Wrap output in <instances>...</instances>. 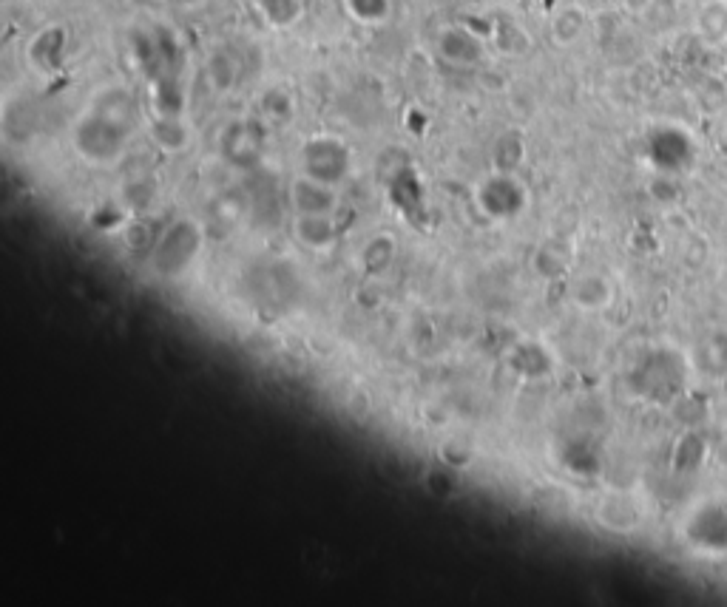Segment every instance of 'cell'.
<instances>
[{
    "label": "cell",
    "mask_w": 727,
    "mask_h": 607,
    "mask_svg": "<svg viewBox=\"0 0 727 607\" xmlns=\"http://www.w3.org/2000/svg\"><path fill=\"white\" fill-rule=\"evenodd\" d=\"M571 301L586 313H597L614 301V287L605 276H583L571 284Z\"/></svg>",
    "instance_id": "obj_13"
},
{
    "label": "cell",
    "mask_w": 727,
    "mask_h": 607,
    "mask_svg": "<svg viewBox=\"0 0 727 607\" xmlns=\"http://www.w3.org/2000/svg\"><path fill=\"white\" fill-rule=\"evenodd\" d=\"M290 208L293 216H333L338 208V188L321 185L310 176H299L290 185Z\"/></svg>",
    "instance_id": "obj_8"
},
{
    "label": "cell",
    "mask_w": 727,
    "mask_h": 607,
    "mask_svg": "<svg viewBox=\"0 0 727 607\" xmlns=\"http://www.w3.org/2000/svg\"><path fill=\"white\" fill-rule=\"evenodd\" d=\"M151 137L165 154H179L188 148L191 131L182 122V114H157V120L151 122Z\"/></svg>",
    "instance_id": "obj_15"
},
{
    "label": "cell",
    "mask_w": 727,
    "mask_h": 607,
    "mask_svg": "<svg viewBox=\"0 0 727 607\" xmlns=\"http://www.w3.org/2000/svg\"><path fill=\"white\" fill-rule=\"evenodd\" d=\"M299 162H302L304 176L316 179L321 185H330V188H341L353 171V154H350L347 142L333 134H316L307 139L299 151Z\"/></svg>",
    "instance_id": "obj_4"
},
{
    "label": "cell",
    "mask_w": 727,
    "mask_h": 607,
    "mask_svg": "<svg viewBox=\"0 0 727 607\" xmlns=\"http://www.w3.org/2000/svg\"><path fill=\"white\" fill-rule=\"evenodd\" d=\"M344 12L361 26H384L392 15V0H344Z\"/></svg>",
    "instance_id": "obj_19"
},
{
    "label": "cell",
    "mask_w": 727,
    "mask_h": 607,
    "mask_svg": "<svg viewBox=\"0 0 727 607\" xmlns=\"http://www.w3.org/2000/svg\"><path fill=\"white\" fill-rule=\"evenodd\" d=\"M506 364L509 369L515 372L517 378H523V381H543V378H549L551 372H554V358H551V352L543 344H537V341H523V344H517L509 355H506Z\"/></svg>",
    "instance_id": "obj_11"
},
{
    "label": "cell",
    "mask_w": 727,
    "mask_h": 607,
    "mask_svg": "<svg viewBox=\"0 0 727 607\" xmlns=\"http://www.w3.org/2000/svg\"><path fill=\"white\" fill-rule=\"evenodd\" d=\"M586 32V12L580 6H563L554 18H551V37L560 46H571L577 43Z\"/></svg>",
    "instance_id": "obj_17"
},
{
    "label": "cell",
    "mask_w": 727,
    "mask_h": 607,
    "mask_svg": "<svg viewBox=\"0 0 727 607\" xmlns=\"http://www.w3.org/2000/svg\"><path fill=\"white\" fill-rule=\"evenodd\" d=\"M137 125V103L128 88H106L71 128V145L91 165H111L123 157Z\"/></svg>",
    "instance_id": "obj_1"
},
{
    "label": "cell",
    "mask_w": 727,
    "mask_h": 607,
    "mask_svg": "<svg viewBox=\"0 0 727 607\" xmlns=\"http://www.w3.org/2000/svg\"><path fill=\"white\" fill-rule=\"evenodd\" d=\"M688 381V361L679 358L674 349H651L639 358L631 372L634 395L651 403H668L685 392Z\"/></svg>",
    "instance_id": "obj_2"
},
{
    "label": "cell",
    "mask_w": 727,
    "mask_h": 607,
    "mask_svg": "<svg viewBox=\"0 0 727 607\" xmlns=\"http://www.w3.org/2000/svg\"><path fill=\"white\" fill-rule=\"evenodd\" d=\"M597 520L603 525L605 531H614V534H634L642 520H645V508L639 503L634 494H611L605 497L600 508H597Z\"/></svg>",
    "instance_id": "obj_9"
},
{
    "label": "cell",
    "mask_w": 727,
    "mask_h": 607,
    "mask_svg": "<svg viewBox=\"0 0 727 607\" xmlns=\"http://www.w3.org/2000/svg\"><path fill=\"white\" fill-rule=\"evenodd\" d=\"M293 236L307 247V250H316L324 253L330 250L338 239V227L333 222V216H293Z\"/></svg>",
    "instance_id": "obj_12"
},
{
    "label": "cell",
    "mask_w": 727,
    "mask_h": 607,
    "mask_svg": "<svg viewBox=\"0 0 727 607\" xmlns=\"http://www.w3.org/2000/svg\"><path fill=\"white\" fill-rule=\"evenodd\" d=\"M270 29H290L302 20V0H250Z\"/></svg>",
    "instance_id": "obj_16"
},
{
    "label": "cell",
    "mask_w": 727,
    "mask_h": 607,
    "mask_svg": "<svg viewBox=\"0 0 727 607\" xmlns=\"http://www.w3.org/2000/svg\"><path fill=\"white\" fill-rule=\"evenodd\" d=\"M202 247H205V233H202V227L196 225L194 219L185 216V219L171 222V225L165 227L160 236H157L151 264H154V270H157L162 278H177L194 264L196 256L202 253Z\"/></svg>",
    "instance_id": "obj_3"
},
{
    "label": "cell",
    "mask_w": 727,
    "mask_h": 607,
    "mask_svg": "<svg viewBox=\"0 0 727 607\" xmlns=\"http://www.w3.org/2000/svg\"><path fill=\"white\" fill-rule=\"evenodd\" d=\"M435 52L455 69H475L483 60V40L469 26L449 23V26H441L435 35Z\"/></svg>",
    "instance_id": "obj_7"
},
{
    "label": "cell",
    "mask_w": 727,
    "mask_h": 607,
    "mask_svg": "<svg viewBox=\"0 0 727 607\" xmlns=\"http://www.w3.org/2000/svg\"><path fill=\"white\" fill-rule=\"evenodd\" d=\"M702 32L710 40H722L727 35V6L725 3H710L702 12Z\"/></svg>",
    "instance_id": "obj_23"
},
{
    "label": "cell",
    "mask_w": 727,
    "mask_h": 607,
    "mask_svg": "<svg viewBox=\"0 0 727 607\" xmlns=\"http://www.w3.org/2000/svg\"><path fill=\"white\" fill-rule=\"evenodd\" d=\"M696 369L705 378H725L727 375V332H710L705 341L696 347L693 355Z\"/></svg>",
    "instance_id": "obj_14"
},
{
    "label": "cell",
    "mask_w": 727,
    "mask_h": 607,
    "mask_svg": "<svg viewBox=\"0 0 727 607\" xmlns=\"http://www.w3.org/2000/svg\"><path fill=\"white\" fill-rule=\"evenodd\" d=\"M26 57H29V66L40 74L57 71L66 57V32L60 26H49V29L37 32L26 49Z\"/></svg>",
    "instance_id": "obj_10"
},
{
    "label": "cell",
    "mask_w": 727,
    "mask_h": 607,
    "mask_svg": "<svg viewBox=\"0 0 727 607\" xmlns=\"http://www.w3.org/2000/svg\"><path fill=\"white\" fill-rule=\"evenodd\" d=\"M259 108H262V117H265L267 122H287L293 117V111H296V108H293V100H290V94L282 91V88H270V91H265Z\"/></svg>",
    "instance_id": "obj_22"
},
{
    "label": "cell",
    "mask_w": 727,
    "mask_h": 607,
    "mask_svg": "<svg viewBox=\"0 0 727 607\" xmlns=\"http://www.w3.org/2000/svg\"><path fill=\"white\" fill-rule=\"evenodd\" d=\"M395 259V242L390 236H373L370 242L361 247V270L367 276H381L390 270Z\"/></svg>",
    "instance_id": "obj_18"
},
{
    "label": "cell",
    "mask_w": 727,
    "mask_h": 607,
    "mask_svg": "<svg viewBox=\"0 0 727 607\" xmlns=\"http://www.w3.org/2000/svg\"><path fill=\"white\" fill-rule=\"evenodd\" d=\"M526 157V145H523V137L517 131H509L503 137H497L495 151H492V159H495L497 171H506V174H515L520 168V162Z\"/></svg>",
    "instance_id": "obj_20"
},
{
    "label": "cell",
    "mask_w": 727,
    "mask_h": 607,
    "mask_svg": "<svg viewBox=\"0 0 727 607\" xmlns=\"http://www.w3.org/2000/svg\"><path fill=\"white\" fill-rule=\"evenodd\" d=\"M267 128L262 120H242L228 122L219 134V157L228 162L236 171H253L262 157H265Z\"/></svg>",
    "instance_id": "obj_6"
},
{
    "label": "cell",
    "mask_w": 727,
    "mask_h": 607,
    "mask_svg": "<svg viewBox=\"0 0 727 607\" xmlns=\"http://www.w3.org/2000/svg\"><path fill=\"white\" fill-rule=\"evenodd\" d=\"M236 74H239V66L233 60L231 52H216L208 63V77L216 91H231L236 86Z\"/></svg>",
    "instance_id": "obj_21"
},
{
    "label": "cell",
    "mask_w": 727,
    "mask_h": 607,
    "mask_svg": "<svg viewBox=\"0 0 727 607\" xmlns=\"http://www.w3.org/2000/svg\"><path fill=\"white\" fill-rule=\"evenodd\" d=\"M526 205H529V193L515 174L497 171V174L486 176L475 188V208L480 216H486L492 222L517 219L526 210Z\"/></svg>",
    "instance_id": "obj_5"
}]
</instances>
